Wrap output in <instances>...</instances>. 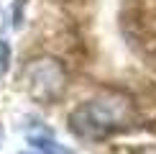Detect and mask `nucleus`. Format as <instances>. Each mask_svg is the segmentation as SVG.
<instances>
[{"instance_id": "nucleus-1", "label": "nucleus", "mask_w": 156, "mask_h": 154, "mask_svg": "<svg viewBox=\"0 0 156 154\" xmlns=\"http://www.w3.org/2000/svg\"><path fill=\"white\" fill-rule=\"evenodd\" d=\"M128 116H131V100L126 95L108 93L84 103L82 108H77L69 121H72L74 134L97 139V136H105L113 128H118L120 123H126Z\"/></svg>"}, {"instance_id": "nucleus-2", "label": "nucleus", "mask_w": 156, "mask_h": 154, "mask_svg": "<svg viewBox=\"0 0 156 154\" xmlns=\"http://www.w3.org/2000/svg\"><path fill=\"white\" fill-rule=\"evenodd\" d=\"M26 85H28L34 98L51 100L64 90V72L54 59L31 62L28 69H26Z\"/></svg>"}, {"instance_id": "nucleus-3", "label": "nucleus", "mask_w": 156, "mask_h": 154, "mask_svg": "<svg viewBox=\"0 0 156 154\" xmlns=\"http://www.w3.org/2000/svg\"><path fill=\"white\" fill-rule=\"evenodd\" d=\"M31 146H34L38 154H72L69 149H64L62 144H56V141H51V139H41V136L31 139Z\"/></svg>"}, {"instance_id": "nucleus-4", "label": "nucleus", "mask_w": 156, "mask_h": 154, "mask_svg": "<svg viewBox=\"0 0 156 154\" xmlns=\"http://www.w3.org/2000/svg\"><path fill=\"white\" fill-rule=\"evenodd\" d=\"M8 67H10V46H8V41L0 36V77L8 72Z\"/></svg>"}]
</instances>
